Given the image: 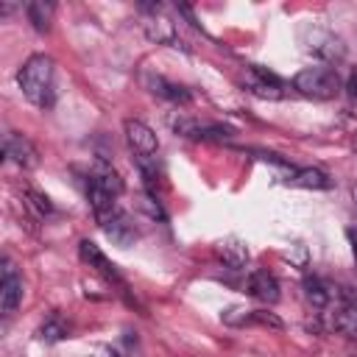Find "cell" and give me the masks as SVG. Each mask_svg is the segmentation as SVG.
<instances>
[{"instance_id":"obj_6","label":"cell","mask_w":357,"mask_h":357,"mask_svg":"<svg viewBox=\"0 0 357 357\" xmlns=\"http://www.w3.org/2000/svg\"><path fill=\"white\" fill-rule=\"evenodd\" d=\"M3 153H6V159H11V162L20 165V167H36V165H39V151H36V145H33L25 134H17V131L6 134Z\"/></svg>"},{"instance_id":"obj_20","label":"cell","mask_w":357,"mask_h":357,"mask_svg":"<svg viewBox=\"0 0 357 357\" xmlns=\"http://www.w3.org/2000/svg\"><path fill=\"white\" fill-rule=\"evenodd\" d=\"M86 357H123V354L114 351V349H109V346H100L98 351H92V354H86Z\"/></svg>"},{"instance_id":"obj_17","label":"cell","mask_w":357,"mask_h":357,"mask_svg":"<svg viewBox=\"0 0 357 357\" xmlns=\"http://www.w3.org/2000/svg\"><path fill=\"white\" fill-rule=\"evenodd\" d=\"M67 335H70V326H67V321H64L61 315H50V318L39 326V340H45V343L64 340Z\"/></svg>"},{"instance_id":"obj_9","label":"cell","mask_w":357,"mask_h":357,"mask_svg":"<svg viewBox=\"0 0 357 357\" xmlns=\"http://www.w3.org/2000/svg\"><path fill=\"white\" fill-rule=\"evenodd\" d=\"M310 53H315L318 59H326V61H337V59H343L346 47H343V39L335 36L332 31L315 28L310 36Z\"/></svg>"},{"instance_id":"obj_11","label":"cell","mask_w":357,"mask_h":357,"mask_svg":"<svg viewBox=\"0 0 357 357\" xmlns=\"http://www.w3.org/2000/svg\"><path fill=\"white\" fill-rule=\"evenodd\" d=\"M248 293L254 296V298H259V301H265V304H276L279 301V282H276V276L273 273H268V271H251L248 273Z\"/></svg>"},{"instance_id":"obj_13","label":"cell","mask_w":357,"mask_h":357,"mask_svg":"<svg viewBox=\"0 0 357 357\" xmlns=\"http://www.w3.org/2000/svg\"><path fill=\"white\" fill-rule=\"evenodd\" d=\"M218 257L229 265V268H245L248 265V245L243 243V240H237V237H229V240H220L218 243Z\"/></svg>"},{"instance_id":"obj_12","label":"cell","mask_w":357,"mask_h":357,"mask_svg":"<svg viewBox=\"0 0 357 357\" xmlns=\"http://www.w3.org/2000/svg\"><path fill=\"white\" fill-rule=\"evenodd\" d=\"M284 181L293 187H304V190H329L332 187V178L321 167H298V170L293 167Z\"/></svg>"},{"instance_id":"obj_14","label":"cell","mask_w":357,"mask_h":357,"mask_svg":"<svg viewBox=\"0 0 357 357\" xmlns=\"http://www.w3.org/2000/svg\"><path fill=\"white\" fill-rule=\"evenodd\" d=\"M329 329L346 335V337H357V307H340L329 315Z\"/></svg>"},{"instance_id":"obj_3","label":"cell","mask_w":357,"mask_h":357,"mask_svg":"<svg viewBox=\"0 0 357 357\" xmlns=\"http://www.w3.org/2000/svg\"><path fill=\"white\" fill-rule=\"evenodd\" d=\"M126 139H128V148L134 151V159H156L159 139L153 128L145 126L142 120H126Z\"/></svg>"},{"instance_id":"obj_10","label":"cell","mask_w":357,"mask_h":357,"mask_svg":"<svg viewBox=\"0 0 357 357\" xmlns=\"http://www.w3.org/2000/svg\"><path fill=\"white\" fill-rule=\"evenodd\" d=\"M86 190H100L106 195H120L123 192V178L117 176V170L106 162H98L92 170H89V181H86Z\"/></svg>"},{"instance_id":"obj_8","label":"cell","mask_w":357,"mask_h":357,"mask_svg":"<svg viewBox=\"0 0 357 357\" xmlns=\"http://www.w3.org/2000/svg\"><path fill=\"white\" fill-rule=\"evenodd\" d=\"M20 301H22V279L17 276L14 265L6 259L3 262V279H0V310L8 315L17 310Z\"/></svg>"},{"instance_id":"obj_16","label":"cell","mask_w":357,"mask_h":357,"mask_svg":"<svg viewBox=\"0 0 357 357\" xmlns=\"http://www.w3.org/2000/svg\"><path fill=\"white\" fill-rule=\"evenodd\" d=\"M151 92L153 95H159V98H167V100H173V103H187L190 100V92L184 89V86H176V84H167L165 78H151Z\"/></svg>"},{"instance_id":"obj_21","label":"cell","mask_w":357,"mask_h":357,"mask_svg":"<svg viewBox=\"0 0 357 357\" xmlns=\"http://www.w3.org/2000/svg\"><path fill=\"white\" fill-rule=\"evenodd\" d=\"M349 243H351V254H354V262H357V226L349 229Z\"/></svg>"},{"instance_id":"obj_1","label":"cell","mask_w":357,"mask_h":357,"mask_svg":"<svg viewBox=\"0 0 357 357\" xmlns=\"http://www.w3.org/2000/svg\"><path fill=\"white\" fill-rule=\"evenodd\" d=\"M53 78H56V64L45 53H33L31 59H25V64L17 73V84L33 106L53 103Z\"/></svg>"},{"instance_id":"obj_18","label":"cell","mask_w":357,"mask_h":357,"mask_svg":"<svg viewBox=\"0 0 357 357\" xmlns=\"http://www.w3.org/2000/svg\"><path fill=\"white\" fill-rule=\"evenodd\" d=\"M304 296H307V301L312 304V307H326L329 304V298H332V293L326 290V284L321 282V279H315V276H307L304 279Z\"/></svg>"},{"instance_id":"obj_7","label":"cell","mask_w":357,"mask_h":357,"mask_svg":"<svg viewBox=\"0 0 357 357\" xmlns=\"http://www.w3.org/2000/svg\"><path fill=\"white\" fill-rule=\"evenodd\" d=\"M78 254H81V259H84L89 268H95L103 279H109V282H114V284H123L117 265H114V262H109V257H106V254H103L92 240H81V243H78Z\"/></svg>"},{"instance_id":"obj_19","label":"cell","mask_w":357,"mask_h":357,"mask_svg":"<svg viewBox=\"0 0 357 357\" xmlns=\"http://www.w3.org/2000/svg\"><path fill=\"white\" fill-rule=\"evenodd\" d=\"M25 195L31 198L28 204H31V206H36V212H39V215H47V212L53 209V206H50V201H47V198L42 195V192H33V190H28Z\"/></svg>"},{"instance_id":"obj_4","label":"cell","mask_w":357,"mask_h":357,"mask_svg":"<svg viewBox=\"0 0 357 357\" xmlns=\"http://www.w3.org/2000/svg\"><path fill=\"white\" fill-rule=\"evenodd\" d=\"M95 220L117 245H131L137 240V229H134V223L128 220V215L120 206H114V209H109L103 215H95Z\"/></svg>"},{"instance_id":"obj_15","label":"cell","mask_w":357,"mask_h":357,"mask_svg":"<svg viewBox=\"0 0 357 357\" xmlns=\"http://www.w3.org/2000/svg\"><path fill=\"white\" fill-rule=\"evenodd\" d=\"M25 14H28L31 25H33L39 33H45V31L50 28V22H53V3L33 0V3H28V6H25Z\"/></svg>"},{"instance_id":"obj_2","label":"cell","mask_w":357,"mask_h":357,"mask_svg":"<svg viewBox=\"0 0 357 357\" xmlns=\"http://www.w3.org/2000/svg\"><path fill=\"white\" fill-rule=\"evenodd\" d=\"M293 89L307 95V98L326 100V98H335L340 92V75L332 67H304L301 73H296Z\"/></svg>"},{"instance_id":"obj_22","label":"cell","mask_w":357,"mask_h":357,"mask_svg":"<svg viewBox=\"0 0 357 357\" xmlns=\"http://www.w3.org/2000/svg\"><path fill=\"white\" fill-rule=\"evenodd\" d=\"M349 92L357 95V75H354V73H351V78H349Z\"/></svg>"},{"instance_id":"obj_5","label":"cell","mask_w":357,"mask_h":357,"mask_svg":"<svg viewBox=\"0 0 357 357\" xmlns=\"http://www.w3.org/2000/svg\"><path fill=\"white\" fill-rule=\"evenodd\" d=\"M243 84H245V89H251L254 95H259V98H282L284 95V84L273 75V73H268V70H262V67H257V64H251V67H245V75H243Z\"/></svg>"}]
</instances>
